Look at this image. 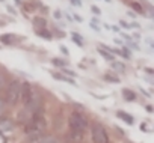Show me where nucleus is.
<instances>
[{
  "mask_svg": "<svg viewBox=\"0 0 154 143\" xmlns=\"http://www.w3.org/2000/svg\"><path fill=\"white\" fill-rule=\"evenodd\" d=\"M38 35H39V36H42V38H47V39H50V38H51L50 32H47L45 29H44V30H39V32H38Z\"/></svg>",
  "mask_w": 154,
  "mask_h": 143,
  "instance_id": "obj_18",
  "label": "nucleus"
},
{
  "mask_svg": "<svg viewBox=\"0 0 154 143\" xmlns=\"http://www.w3.org/2000/svg\"><path fill=\"white\" fill-rule=\"evenodd\" d=\"M0 2H2V0H0Z\"/></svg>",
  "mask_w": 154,
  "mask_h": 143,
  "instance_id": "obj_25",
  "label": "nucleus"
},
{
  "mask_svg": "<svg viewBox=\"0 0 154 143\" xmlns=\"http://www.w3.org/2000/svg\"><path fill=\"white\" fill-rule=\"evenodd\" d=\"M3 86H5V76L0 73V89H2Z\"/></svg>",
  "mask_w": 154,
  "mask_h": 143,
  "instance_id": "obj_21",
  "label": "nucleus"
},
{
  "mask_svg": "<svg viewBox=\"0 0 154 143\" xmlns=\"http://www.w3.org/2000/svg\"><path fill=\"white\" fill-rule=\"evenodd\" d=\"M0 41H2L3 44H6V45H12L14 42L18 41V38H17L15 35H12V33H6V35L0 36Z\"/></svg>",
  "mask_w": 154,
  "mask_h": 143,
  "instance_id": "obj_6",
  "label": "nucleus"
},
{
  "mask_svg": "<svg viewBox=\"0 0 154 143\" xmlns=\"http://www.w3.org/2000/svg\"><path fill=\"white\" fill-rule=\"evenodd\" d=\"M130 6H131V8H133L137 14H143V9H142V6H140L137 2H130Z\"/></svg>",
  "mask_w": 154,
  "mask_h": 143,
  "instance_id": "obj_14",
  "label": "nucleus"
},
{
  "mask_svg": "<svg viewBox=\"0 0 154 143\" xmlns=\"http://www.w3.org/2000/svg\"><path fill=\"white\" fill-rule=\"evenodd\" d=\"M92 142L94 143H109V136L106 130L98 124L92 127Z\"/></svg>",
  "mask_w": 154,
  "mask_h": 143,
  "instance_id": "obj_4",
  "label": "nucleus"
},
{
  "mask_svg": "<svg viewBox=\"0 0 154 143\" xmlns=\"http://www.w3.org/2000/svg\"><path fill=\"white\" fill-rule=\"evenodd\" d=\"M45 24H47V23H45V20H44V18H39V17H38V18H35V20H33V27L36 29V32L44 30V29H45Z\"/></svg>",
  "mask_w": 154,
  "mask_h": 143,
  "instance_id": "obj_9",
  "label": "nucleus"
},
{
  "mask_svg": "<svg viewBox=\"0 0 154 143\" xmlns=\"http://www.w3.org/2000/svg\"><path fill=\"white\" fill-rule=\"evenodd\" d=\"M38 143H57V142H56L54 137H51V136H45V137H42L41 142H38Z\"/></svg>",
  "mask_w": 154,
  "mask_h": 143,
  "instance_id": "obj_16",
  "label": "nucleus"
},
{
  "mask_svg": "<svg viewBox=\"0 0 154 143\" xmlns=\"http://www.w3.org/2000/svg\"><path fill=\"white\" fill-rule=\"evenodd\" d=\"M104 79H106V80H110L112 83H118V79H116V77H113V76H110V74H106V76H104Z\"/></svg>",
  "mask_w": 154,
  "mask_h": 143,
  "instance_id": "obj_20",
  "label": "nucleus"
},
{
  "mask_svg": "<svg viewBox=\"0 0 154 143\" xmlns=\"http://www.w3.org/2000/svg\"><path fill=\"white\" fill-rule=\"evenodd\" d=\"M116 116H118V118H121L124 122H127V124H130V125L134 122V121H133V116H131V115H128V113H125V112H118V113H116Z\"/></svg>",
  "mask_w": 154,
  "mask_h": 143,
  "instance_id": "obj_10",
  "label": "nucleus"
},
{
  "mask_svg": "<svg viewBox=\"0 0 154 143\" xmlns=\"http://www.w3.org/2000/svg\"><path fill=\"white\" fill-rule=\"evenodd\" d=\"M20 91H21V83L18 80H14L9 83L8 89H6V101L9 106H14L18 103L20 100Z\"/></svg>",
  "mask_w": 154,
  "mask_h": 143,
  "instance_id": "obj_3",
  "label": "nucleus"
},
{
  "mask_svg": "<svg viewBox=\"0 0 154 143\" xmlns=\"http://www.w3.org/2000/svg\"><path fill=\"white\" fill-rule=\"evenodd\" d=\"M53 77H54V79H57V80H62V82H66V83H72V85H74L72 79L65 77V76H62V74H53Z\"/></svg>",
  "mask_w": 154,
  "mask_h": 143,
  "instance_id": "obj_13",
  "label": "nucleus"
},
{
  "mask_svg": "<svg viewBox=\"0 0 154 143\" xmlns=\"http://www.w3.org/2000/svg\"><path fill=\"white\" fill-rule=\"evenodd\" d=\"M5 107H6V103L0 98V119H2V116H3V113H5Z\"/></svg>",
  "mask_w": 154,
  "mask_h": 143,
  "instance_id": "obj_17",
  "label": "nucleus"
},
{
  "mask_svg": "<svg viewBox=\"0 0 154 143\" xmlns=\"http://www.w3.org/2000/svg\"><path fill=\"white\" fill-rule=\"evenodd\" d=\"M53 63L57 65V66H65L66 65V62L65 60H60V59H53Z\"/></svg>",
  "mask_w": 154,
  "mask_h": 143,
  "instance_id": "obj_19",
  "label": "nucleus"
},
{
  "mask_svg": "<svg viewBox=\"0 0 154 143\" xmlns=\"http://www.w3.org/2000/svg\"><path fill=\"white\" fill-rule=\"evenodd\" d=\"M98 53H100V54H101L104 59H107V60H112V62H113V56H112L109 51H104L103 48H98Z\"/></svg>",
  "mask_w": 154,
  "mask_h": 143,
  "instance_id": "obj_15",
  "label": "nucleus"
},
{
  "mask_svg": "<svg viewBox=\"0 0 154 143\" xmlns=\"http://www.w3.org/2000/svg\"><path fill=\"white\" fill-rule=\"evenodd\" d=\"M112 68L116 69V71H124V69H125V65H124L122 62H115V60H113V62H112Z\"/></svg>",
  "mask_w": 154,
  "mask_h": 143,
  "instance_id": "obj_12",
  "label": "nucleus"
},
{
  "mask_svg": "<svg viewBox=\"0 0 154 143\" xmlns=\"http://www.w3.org/2000/svg\"><path fill=\"white\" fill-rule=\"evenodd\" d=\"M30 143H38V142H36V140H35V142H30Z\"/></svg>",
  "mask_w": 154,
  "mask_h": 143,
  "instance_id": "obj_24",
  "label": "nucleus"
},
{
  "mask_svg": "<svg viewBox=\"0 0 154 143\" xmlns=\"http://www.w3.org/2000/svg\"><path fill=\"white\" fill-rule=\"evenodd\" d=\"M68 125L71 128L72 133H85V130L88 128V119L79 113V112H72L68 118Z\"/></svg>",
  "mask_w": 154,
  "mask_h": 143,
  "instance_id": "obj_2",
  "label": "nucleus"
},
{
  "mask_svg": "<svg viewBox=\"0 0 154 143\" xmlns=\"http://www.w3.org/2000/svg\"><path fill=\"white\" fill-rule=\"evenodd\" d=\"M83 140V134L82 133H72L66 137V143H80Z\"/></svg>",
  "mask_w": 154,
  "mask_h": 143,
  "instance_id": "obj_7",
  "label": "nucleus"
},
{
  "mask_svg": "<svg viewBox=\"0 0 154 143\" xmlns=\"http://www.w3.org/2000/svg\"><path fill=\"white\" fill-rule=\"evenodd\" d=\"M32 92H33V89H32V86H30L29 83H21V91H20V98H21V101H23V104H26V103L29 101V98H30V95H32Z\"/></svg>",
  "mask_w": 154,
  "mask_h": 143,
  "instance_id": "obj_5",
  "label": "nucleus"
},
{
  "mask_svg": "<svg viewBox=\"0 0 154 143\" xmlns=\"http://www.w3.org/2000/svg\"><path fill=\"white\" fill-rule=\"evenodd\" d=\"M12 128H14L12 121H9V119H0V133H2V131H11Z\"/></svg>",
  "mask_w": 154,
  "mask_h": 143,
  "instance_id": "obj_8",
  "label": "nucleus"
},
{
  "mask_svg": "<svg viewBox=\"0 0 154 143\" xmlns=\"http://www.w3.org/2000/svg\"><path fill=\"white\" fill-rule=\"evenodd\" d=\"M0 143H6V137L2 133H0Z\"/></svg>",
  "mask_w": 154,
  "mask_h": 143,
  "instance_id": "obj_22",
  "label": "nucleus"
},
{
  "mask_svg": "<svg viewBox=\"0 0 154 143\" xmlns=\"http://www.w3.org/2000/svg\"><path fill=\"white\" fill-rule=\"evenodd\" d=\"M45 127H47V124H45L44 118L41 116V113H38L26 124V134L32 139V142H35L38 137H41L44 134Z\"/></svg>",
  "mask_w": 154,
  "mask_h": 143,
  "instance_id": "obj_1",
  "label": "nucleus"
},
{
  "mask_svg": "<svg viewBox=\"0 0 154 143\" xmlns=\"http://www.w3.org/2000/svg\"><path fill=\"white\" fill-rule=\"evenodd\" d=\"M92 12H95V14H100V9H98L97 6H92Z\"/></svg>",
  "mask_w": 154,
  "mask_h": 143,
  "instance_id": "obj_23",
  "label": "nucleus"
},
{
  "mask_svg": "<svg viewBox=\"0 0 154 143\" xmlns=\"http://www.w3.org/2000/svg\"><path fill=\"white\" fill-rule=\"evenodd\" d=\"M122 97H124V100H127V101H133V100L136 98L134 92L130 91V89H124V91H122Z\"/></svg>",
  "mask_w": 154,
  "mask_h": 143,
  "instance_id": "obj_11",
  "label": "nucleus"
}]
</instances>
